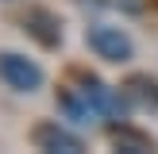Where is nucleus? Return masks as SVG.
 <instances>
[{
    "mask_svg": "<svg viewBox=\"0 0 158 154\" xmlns=\"http://www.w3.org/2000/svg\"><path fill=\"white\" fill-rule=\"evenodd\" d=\"M58 112H62V120L66 123H73V127H97L104 116H100V108L89 100V92L81 89V85H66V89H58Z\"/></svg>",
    "mask_w": 158,
    "mask_h": 154,
    "instance_id": "20e7f679",
    "label": "nucleus"
},
{
    "mask_svg": "<svg viewBox=\"0 0 158 154\" xmlns=\"http://www.w3.org/2000/svg\"><path fill=\"white\" fill-rule=\"evenodd\" d=\"M108 143H112L116 150H127V154H147V150H154V139L147 135V131L131 127L127 120H120L116 127H108Z\"/></svg>",
    "mask_w": 158,
    "mask_h": 154,
    "instance_id": "0eeeda50",
    "label": "nucleus"
},
{
    "mask_svg": "<svg viewBox=\"0 0 158 154\" xmlns=\"http://www.w3.org/2000/svg\"><path fill=\"white\" fill-rule=\"evenodd\" d=\"M31 143H35V150H46V154H81V150H85L81 131H77L73 123H62V120H43V123H35Z\"/></svg>",
    "mask_w": 158,
    "mask_h": 154,
    "instance_id": "7ed1b4c3",
    "label": "nucleus"
},
{
    "mask_svg": "<svg viewBox=\"0 0 158 154\" xmlns=\"http://www.w3.org/2000/svg\"><path fill=\"white\" fill-rule=\"evenodd\" d=\"M120 89L127 92V100H131L135 112H158V81H154V77L135 73V77H127Z\"/></svg>",
    "mask_w": 158,
    "mask_h": 154,
    "instance_id": "423d86ee",
    "label": "nucleus"
},
{
    "mask_svg": "<svg viewBox=\"0 0 158 154\" xmlns=\"http://www.w3.org/2000/svg\"><path fill=\"white\" fill-rule=\"evenodd\" d=\"M85 46L93 50V58L108 62V66H127L135 58V38L120 23H104V19L85 27Z\"/></svg>",
    "mask_w": 158,
    "mask_h": 154,
    "instance_id": "f257e3e1",
    "label": "nucleus"
},
{
    "mask_svg": "<svg viewBox=\"0 0 158 154\" xmlns=\"http://www.w3.org/2000/svg\"><path fill=\"white\" fill-rule=\"evenodd\" d=\"M0 81L19 96H31L46 85V73L35 58H27L23 50H0Z\"/></svg>",
    "mask_w": 158,
    "mask_h": 154,
    "instance_id": "f03ea898",
    "label": "nucleus"
},
{
    "mask_svg": "<svg viewBox=\"0 0 158 154\" xmlns=\"http://www.w3.org/2000/svg\"><path fill=\"white\" fill-rule=\"evenodd\" d=\"M23 35L35 38L43 50H62V43H66L62 19L50 12V8H31V12L23 15Z\"/></svg>",
    "mask_w": 158,
    "mask_h": 154,
    "instance_id": "39448f33",
    "label": "nucleus"
}]
</instances>
